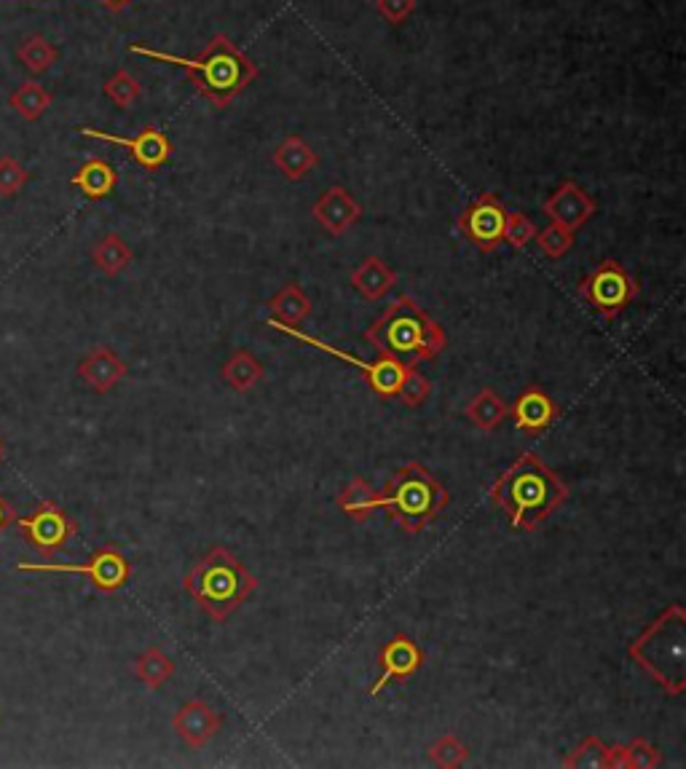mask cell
Returning <instances> with one entry per match:
<instances>
[{
  "instance_id": "obj_8",
  "label": "cell",
  "mask_w": 686,
  "mask_h": 769,
  "mask_svg": "<svg viewBox=\"0 0 686 769\" xmlns=\"http://www.w3.org/2000/svg\"><path fill=\"white\" fill-rule=\"evenodd\" d=\"M20 572L33 574H81L99 592H118L132 579V563L116 547H99L86 563H20Z\"/></svg>"
},
{
  "instance_id": "obj_16",
  "label": "cell",
  "mask_w": 686,
  "mask_h": 769,
  "mask_svg": "<svg viewBox=\"0 0 686 769\" xmlns=\"http://www.w3.org/2000/svg\"><path fill=\"white\" fill-rule=\"evenodd\" d=\"M558 405L542 386H526L517 394L515 405H510V416H513L515 429H521L523 435L539 437L553 427L555 418H558Z\"/></svg>"
},
{
  "instance_id": "obj_36",
  "label": "cell",
  "mask_w": 686,
  "mask_h": 769,
  "mask_svg": "<svg viewBox=\"0 0 686 769\" xmlns=\"http://www.w3.org/2000/svg\"><path fill=\"white\" fill-rule=\"evenodd\" d=\"M536 236V223L523 212H507V223H504V242L510 247L523 249L534 242Z\"/></svg>"
},
{
  "instance_id": "obj_26",
  "label": "cell",
  "mask_w": 686,
  "mask_h": 769,
  "mask_svg": "<svg viewBox=\"0 0 686 769\" xmlns=\"http://www.w3.org/2000/svg\"><path fill=\"white\" fill-rule=\"evenodd\" d=\"M135 675L137 681L148 686V690H161L167 681L174 675V662L172 656L161 647H148L146 652L135 660Z\"/></svg>"
},
{
  "instance_id": "obj_37",
  "label": "cell",
  "mask_w": 686,
  "mask_h": 769,
  "mask_svg": "<svg viewBox=\"0 0 686 769\" xmlns=\"http://www.w3.org/2000/svg\"><path fill=\"white\" fill-rule=\"evenodd\" d=\"M28 169L11 156H0V196H17L28 183Z\"/></svg>"
},
{
  "instance_id": "obj_12",
  "label": "cell",
  "mask_w": 686,
  "mask_h": 769,
  "mask_svg": "<svg viewBox=\"0 0 686 769\" xmlns=\"http://www.w3.org/2000/svg\"><path fill=\"white\" fill-rule=\"evenodd\" d=\"M424 649L414 641L410 636L395 633L389 641L384 643L382 652H378V665H382V675L376 679V684L367 690V697H378L386 686L395 684V681H408L424 667Z\"/></svg>"
},
{
  "instance_id": "obj_38",
  "label": "cell",
  "mask_w": 686,
  "mask_h": 769,
  "mask_svg": "<svg viewBox=\"0 0 686 769\" xmlns=\"http://www.w3.org/2000/svg\"><path fill=\"white\" fill-rule=\"evenodd\" d=\"M376 9L389 24H403L416 11V0H376Z\"/></svg>"
},
{
  "instance_id": "obj_29",
  "label": "cell",
  "mask_w": 686,
  "mask_h": 769,
  "mask_svg": "<svg viewBox=\"0 0 686 769\" xmlns=\"http://www.w3.org/2000/svg\"><path fill=\"white\" fill-rule=\"evenodd\" d=\"M566 769H609V746L601 737H585L577 748L564 756Z\"/></svg>"
},
{
  "instance_id": "obj_35",
  "label": "cell",
  "mask_w": 686,
  "mask_h": 769,
  "mask_svg": "<svg viewBox=\"0 0 686 769\" xmlns=\"http://www.w3.org/2000/svg\"><path fill=\"white\" fill-rule=\"evenodd\" d=\"M140 81L127 71H118L114 78L105 81V94L114 99L118 108H132L137 99H140Z\"/></svg>"
},
{
  "instance_id": "obj_23",
  "label": "cell",
  "mask_w": 686,
  "mask_h": 769,
  "mask_svg": "<svg viewBox=\"0 0 686 769\" xmlns=\"http://www.w3.org/2000/svg\"><path fill=\"white\" fill-rule=\"evenodd\" d=\"M221 375H223V381H226V384L231 386V389L239 392V394H247V392H253L255 386L260 384V381H264L266 367H264V362H260L253 352L239 349V352H234L226 362H223Z\"/></svg>"
},
{
  "instance_id": "obj_40",
  "label": "cell",
  "mask_w": 686,
  "mask_h": 769,
  "mask_svg": "<svg viewBox=\"0 0 686 769\" xmlns=\"http://www.w3.org/2000/svg\"><path fill=\"white\" fill-rule=\"evenodd\" d=\"M105 3H108L110 9H121V6L129 3V0H105Z\"/></svg>"
},
{
  "instance_id": "obj_31",
  "label": "cell",
  "mask_w": 686,
  "mask_h": 769,
  "mask_svg": "<svg viewBox=\"0 0 686 769\" xmlns=\"http://www.w3.org/2000/svg\"><path fill=\"white\" fill-rule=\"evenodd\" d=\"M427 756L432 765H438L442 769H457L461 765H467V759H470V748H467L457 735H442L427 748Z\"/></svg>"
},
{
  "instance_id": "obj_14",
  "label": "cell",
  "mask_w": 686,
  "mask_h": 769,
  "mask_svg": "<svg viewBox=\"0 0 686 769\" xmlns=\"http://www.w3.org/2000/svg\"><path fill=\"white\" fill-rule=\"evenodd\" d=\"M542 210H545V215L550 217V223L564 225V228H569L577 234V231L582 228L592 215H596L598 204L582 185H577L574 180H566V183L560 185L545 204H542Z\"/></svg>"
},
{
  "instance_id": "obj_3",
  "label": "cell",
  "mask_w": 686,
  "mask_h": 769,
  "mask_svg": "<svg viewBox=\"0 0 686 769\" xmlns=\"http://www.w3.org/2000/svg\"><path fill=\"white\" fill-rule=\"evenodd\" d=\"M363 338L378 354L395 356V360L405 362V365H419V362L435 360L448 343L446 330L408 296L397 298L365 330Z\"/></svg>"
},
{
  "instance_id": "obj_27",
  "label": "cell",
  "mask_w": 686,
  "mask_h": 769,
  "mask_svg": "<svg viewBox=\"0 0 686 769\" xmlns=\"http://www.w3.org/2000/svg\"><path fill=\"white\" fill-rule=\"evenodd\" d=\"M92 260H95V266L103 274H108V277H118V274L132 263V249H129V244L118 234H108L103 236L95 247H92Z\"/></svg>"
},
{
  "instance_id": "obj_17",
  "label": "cell",
  "mask_w": 686,
  "mask_h": 769,
  "mask_svg": "<svg viewBox=\"0 0 686 769\" xmlns=\"http://www.w3.org/2000/svg\"><path fill=\"white\" fill-rule=\"evenodd\" d=\"M311 215H314V221L320 223L330 236H343L360 217H363V206L357 204V199H354L346 188L330 185L328 191L317 199Z\"/></svg>"
},
{
  "instance_id": "obj_7",
  "label": "cell",
  "mask_w": 686,
  "mask_h": 769,
  "mask_svg": "<svg viewBox=\"0 0 686 769\" xmlns=\"http://www.w3.org/2000/svg\"><path fill=\"white\" fill-rule=\"evenodd\" d=\"M268 324H271L274 330H279V333H282V335L292 338V341L306 343V346L320 349V352L335 356V360H341V362H349V365H352V367H357V371L367 378L371 389L376 392L378 397H384V399L397 397V389H400L405 373H408V367H410V365H405V362L395 360V356H384V354H378L376 362H365V360H360V356H354V354L343 352V349H339V346H333V343L320 341V338L301 333V330H298V328H287V324L274 322V319H268Z\"/></svg>"
},
{
  "instance_id": "obj_33",
  "label": "cell",
  "mask_w": 686,
  "mask_h": 769,
  "mask_svg": "<svg viewBox=\"0 0 686 769\" xmlns=\"http://www.w3.org/2000/svg\"><path fill=\"white\" fill-rule=\"evenodd\" d=\"M429 394H432V381L410 365L408 373H405L400 389H397V399H400L403 405H408V408H419V405L427 403Z\"/></svg>"
},
{
  "instance_id": "obj_2",
  "label": "cell",
  "mask_w": 686,
  "mask_h": 769,
  "mask_svg": "<svg viewBox=\"0 0 686 769\" xmlns=\"http://www.w3.org/2000/svg\"><path fill=\"white\" fill-rule=\"evenodd\" d=\"M129 52L148 56V60L180 65L191 75L196 92L202 94V97H207L210 103H215L217 108H226L231 99L239 97V94L258 78V65H253V62L231 43V38L223 33L212 38L207 49L199 56H193V60L191 56L156 52V49L140 46V43L129 46Z\"/></svg>"
},
{
  "instance_id": "obj_6",
  "label": "cell",
  "mask_w": 686,
  "mask_h": 769,
  "mask_svg": "<svg viewBox=\"0 0 686 769\" xmlns=\"http://www.w3.org/2000/svg\"><path fill=\"white\" fill-rule=\"evenodd\" d=\"M378 502L405 534H421L442 515L451 496L427 467L419 461H408L392 474L389 483L378 493Z\"/></svg>"
},
{
  "instance_id": "obj_9",
  "label": "cell",
  "mask_w": 686,
  "mask_h": 769,
  "mask_svg": "<svg viewBox=\"0 0 686 769\" xmlns=\"http://www.w3.org/2000/svg\"><path fill=\"white\" fill-rule=\"evenodd\" d=\"M577 290L598 314L614 319L639 296V281L630 277L617 260H603L596 271H590L579 281Z\"/></svg>"
},
{
  "instance_id": "obj_30",
  "label": "cell",
  "mask_w": 686,
  "mask_h": 769,
  "mask_svg": "<svg viewBox=\"0 0 686 769\" xmlns=\"http://www.w3.org/2000/svg\"><path fill=\"white\" fill-rule=\"evenodd\" d=\"M20 62L33 75H41L46 73L54 62H57V49H54L43 35H30L24 38L20 46Z\"/></svg>"
},
{
  "instance_id": "obj_5",
  "label": "cell",
  "mask_w": 686,
  "mask_h": 769,
  "mask_svg": "<svg viewBox=\"0 0 686 769\" xmlns=\"http://www.w3.org/2000/svg\"><path fill=\"white\" fill-rule=\"evenodd\" d=\"M628 656L665 694L682 697L686 692V611L682 606H667L644 633L633 638Z\"/></svg>"
},
{
  "instance_id": "obj_25",
  "label": "cell",
  "mask_w": 686,
  "mask_h": 769,
  "mask_svg": "<svg viewBox=\"0 0 686 769\" xmlns=\"http://www.w3.org/2000/svg\"><path fill=\"white\" fill-rule=\"evenodd\" d=\"M507 416H510V405L504 403L502 394L489 389V386L480 389L475 397H472V403L467 405V418H470L480 431L499 429Z\"/></svg>"
},
{
  "instance_id": "obj_15",
  "label": "cell",
  "mask_w": 686,
  "mask_h": 769,
  "mask_svg": "<svg viewBox=\"0 0 686 769\" xmlns=\"http://www.w3.org/2000/svg\"><path fill=\"white\" fill-rule=\"evenodd\" d=\"M223 727V716L207 699H189L172 716V729L189 748H204Z\"/></svg>"
},
{
  "instance_id": "obj_24",
  "label": "cell",
  "mask_w": 686,
  "mask_h": 769,
  "mask_svg": "<svg viewBox=\"0 0 686 769\" xmlns=\"http://www.w3.org/2000/svg\"><path fill=\"white\" fill-rule=\"evenodd\" d=\"M118 183V172L110 161L105 159H92L86 161L84 167L73 174L71 185H76L78 191H84L86 199H105L114 193V188Z\"/></svg>"
},
{
  "instance_id": "obj_4",
  "label": "cell",
  "mask_w": 686,
  "mask_h": 769,
  "mask_svg": "<svg viewBox=\"0 0 686 769\" xmlns=\"http://www.w3.org/2000/svg\"><path fill=\"white\" fill-rule=\"evenodd\" d=\"M185 592L212 622L223 624L231 615L247 604L258 590V579L226 547H212L196 566L185 574Z\"/></svg>"
},
{
  "instance_id": "obj_19",
  "label": "cell",
  "mask_w": 686,
  "mask_h": 769,
  "mask_svg": "<svg viewBox=\"0 0 686 769\" xmlns=\"http://www.w3.org/2000/svg\"><path fill=\"white\" fill-rule=\"evenodd\" d=\"M317 164H320V156H317L314 148L298 135L285 137L277 150H274V167H277L279 174H282L285 180H290V183L303 180Z\"/></svg>"
},
{
  "instance_id": "obj_39",
  "label": "cell",
  "mask_w": 686,
  "mask_h": 769,
  "mask_svg": "<svg viewBox=\"0 0 686 769\" xmlns=\"http://www.w3.org/2000/svg\"><path fill=\"white\" fill-rule=\"evenodd\" d=\"M11 523H17V512H14V506H11L9 502H6L3 496H0V534H3V531L9 528Z\"/></svg>"
},
{
  "instance_id": "obj_13",
  "label": "cell",
  "mask_w": 686,
  "mask_h": 769,
  "mask_svg": "<svg viewBox=\"0 0 686 769\" xmlns=\"http://www.w3.org/2000/svg\"><path fill=\"white\" fill-rule=\"evenodd\" d=\"M78 131L84 137H95V140L114 142V146L127 148L129 156H132L137 164L151 169V172L153 169L164 167L172 156L170 137H167L161 129H153V127H146L140 131V135H135V137L108 135V131H99V129H92V127H81Z\"/></svg>"
},
{
  "instance_id": "obj_32",
  "label": "cell",
  "mask_w": 686,
  "mask_h": 769,
  "mask_svg": "<svg viewBox=\"0 0 686 769\" xmlns=\"http://www.w3.org/2000/svg\"><path fill=\"white\" fill-rule=\"evenodd\" d=\"M534 242L539 244V249L547 255V258L558 260L574 247V231L564 228V225L550 223L545 231H536Z\"/></svg>"
},
{
  "instance_id": "obj_10",
  "label": "cell",
  "mask_w": 686,
  "mask_h": 769,
  "mask_svg": "<svg viewBox=\"0 0 686 769\" xmlns=\"http://www.w3.org/2000/svg\"><path fill=\"white\" fill-rule=\"evenodd\" d=\"M17 525H20L24 542L46 558L65 549L67 542L78 534V523L54 502H41L33 515L17 517Z\"/></svg>"
},
{
  "instance_id": "obj_34",
  "label": "cell",
  "mask_w": 686,
  "mask_h": 769,
  "mask_svg": "<svg viewBox=\"0 0 686 769\" xmlns=\"http://www.w3.org/2000/svg\"><path fill=\"white\" fill-rule=\"evenodd\" d=\"M663 765V754L657 746L646 740V737H635L625 746V759L622 769H654Z\"/></svg>"
},
{
  "instance_id": "obj_18",
  "label": "cell",
  "mask_w": 686,
  "mask_h": 769,
  "mask_svg": "<svg viewBox=\"0 0 686 769\" xmlns=\"http://www.w3.org/2000/svg\"><path fill=\"white\" fill-rule=\"evenodd\" d=\"M129 375V365L110 346H95L78 362V378L92 392L108 394Z\"/></svg>"
},
{
  "instance_id": "obj_21",
  "label": "cell",
  "mask_w": 686,
  "mask_h": 769,
  "mask_svg": "<svg viewBox=\"0 0 686 769\" xmlns=\"http://www.w3.org/2000/svg\"><path fill=\"white\" fill-rule=\"evenodd\" d=\"M335 504H339V510L343 512V515H346L349 521H354V523L371 521L373 512L382 510V502H378V491L371 483H367L365 478L349 480V485L339 493Z\"/></svg>"
},
{
  "instance_id": "obj_11",
  "label": "cell",
  "mask_w": 686,
  "mask_h": 769,
  "mask_svg": "<svg viewBox=\"0 0 686 769\" xmlns=\"http://www.w3.org/2000/svg\"><path fill=\"white\" fill-rule=\"evenodd\" d=\"M504 223L507 210L496 193H480V196L459 215L457 228L467 242L475 244L483 253H494L499 244H504Z\"/></svg>"
},
{
  "instance_id": "obj_20",
  "label": "cell",
  "mask_w": 686,
  "mask_h": 769,
  "mask_svg": "<svg viewBox=\"0 0 686 769\" xmlns=\"http://www.w3.org/2000/svg\"><path fill=\"white\" fill-rule=\"evenodd\" d=\"M395 285H397V274L392 271L382 258H376V255L365 258L352 271V287L365 300H382Z\"/></svg>"
},
{
  "instance_id": "obj_28",
  "label": "cell",
  "mask_w": 686,
  "mask_h": 769,
  "mask_svg": "<svg viewBox=\"0 0 686 769\" xmlns=\"http://www.w3.org/2000/svg\"><path fill=\"white\" fill-rule=\"evenodd\" d=\"M49 105H52V94L43 89L41 84H35V81H24V84L11 94V108L20 113L22 118H28V121H39L43 113L49 110Z\"/></svg>"
},
{
  "instance_id": "obj_41",
  "label": "cell",
  "mask_w": 686,
  "mask_h": 769,
  "mask_svg": "<svg viewBox=\"0 0 686 769\" xmlns=\"http://www.w3.org/2000/svg\"><path fill=\"white\" fill-rule=\"evenodd\" d=\"M0 459H3V446H0Z\"/></svg>"
},
{
  "instance_id": "obj_22",
  "label": "cell",
  "mask_w": 686,
  "mask_h": 769,
  "mask_svg": "<svg viewBox=\"0 0 686 769\" xmlns=\"http://www.w3.org/2000/svg\"><path fill=\"white\" fill-rule=\"evenodd\" d=\"M268 309H271V319L287 328H301L306 319L311 317V298L306 296V290L296 281L285 285L271 300H268Z\"/></svg>"
},
{
  "instance_id": "obj_1",
  "label": "cell",
  "mask_w": 686,
  "mask_h": 769,
  "mask_svg": "<svg viewBox=\"0 0 686 769\" xmlns=\"http://www.w3.org/2000/svg\"><path fill=\"white\" fill-rule=\"evenodd\" d=\"M489 496L507 512L510 528L536 531L558 506L569 502V485L542 461V456L528 450L499 474Z\"/></svg>"
}]
</instances>
